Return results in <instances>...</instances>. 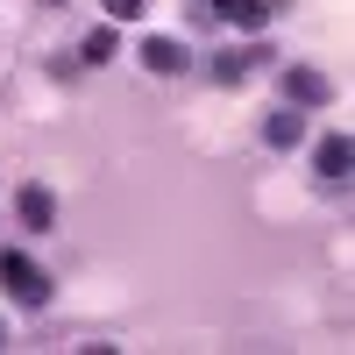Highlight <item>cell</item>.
<instances>
[{"label":"cell","mask_w":355,"mask_h":355,"mask_svg":"<svg viewBox=\"0 0 355 355\" xmlns=\"http://www.w3.org/2000/svg\"><path fill=\"white\" fill-rule=\"evenodd\" d=\"M50 284H57V277H50L28 249H0V291H8L21 313H43V306H50Z\"/></svg>","instance_id":"cell-1"},{"label":"cell","mask_w":355,"mask_h":355,"mask_svg":"<svg viewBox=\"0 0 355 355\" xmlns=\"http://www.w3.org/2000/svg\"><path fill=\"white\" fill-rule=\"evenodd\" d=\"M277 100L299 107V114H327L334 107V78L320 64H277Z\"/></svg>","instance_id":"cell-2"},{"label":"cell","mask_w":355,"mask_h":355,"mask_svg":"<svg viewBox=\"0 0 355 355\" xmlns=\"http://www.w3.org/2000/svg\"><path fill=\"white\" fill-rule=\"evenodd\" d=\"M15 227L36 234V242L57 234V192L43 185V178H21V185H15Z\"/></svg>","instance_id":"cell-3"},{"label":"cell","mask_w":355,"mask_h":355,"mask_svg":"<svg viewBox=\"0 0 355 355\" xmlns=\"http://www.w3.org/2000/svg\"><path fill=\"white\" fill-rule=\"evenodd\" d=\"M270 57H277V50L263 43V36H242V43H227V50L214 57V78H220V85H249L256 71H270Z\"/></svg>","instance_id":"cell-4"},{"label":"cell","mask_w":355,"mask_h":355,"mask_svg":"<svg viewBox=\"0 0 355 355\" xmlns=\"http://www.w3.org/2000/svg\"><path fill=\"white\" fill-rule=\"evenodd\" d=\"M206 8H214V15L234 28V36H263V28H270V21L291 8V0H206Z\"/></svg>","instance_id":"cell-5"},{"label":"cell","mask_w":355,"mask_h":355,"mask_svg":"<svg viewBox=\"0 0 355 355\" xmlns=\"http://www.w3.org/2000/svg\"><path fill=\"white\" fill-rule=\"evenodd\" d=\"M142 71H150V78H185L192 71V43L185 36H142Z\"/></svg>","instance_id":"cell-6"},{"label":"cell","mask_w":355,"mask_h":355,"mask_svg":"<svg viewBox=\"0 0 355 355\" xmlns=\"http://www.w3.org/2000/svg\"><path fill=\"white\" fill-rule=\"evenodd\" d=\"M348 171H355V142H348V128H327L313 142V178L320 185H348Z\"/></svg>","instance_id":"cell-7"},{"label":"cell","mask_w":355,"mask_h":355,"mask_svg":"<svg viewBox=\"0 0 355 355\" xmlns=\"http://www.w3.org/2000/svg\"><path fill=\"white\" fill-rule=\"evenodd\" d=\"M114 57H121V21H100L78 36V64H114Z\"/></svg>","instance_id":"cell-8"},{"label":"cell","mask_w":355,"mask_h":355,"mask_svg":"<svg viewBox=\"0 0 355 355\" xmlns=\"http://www.w3.org/2000/svg\"><path fill=\"white\" fill-rule=\"evenodd\" d=\"M263 142H270V150H299V142H306V114L277 100V114L263 121Z\"/></svg>","instance_id":"cell-9"},{"label":"cell","mask_w":355,"mask_h":355,"mask_svg":"<svg viewBox=\"0 0 355 355\" xmlns=\"http://www.w3.org/2000/svg\"><path fill=\"white\" fill-rule=\"evenodd\" d=\"M142 8L150 0H107V21H142Z\"/></svg>","instance_id":"cell-10"},{"label":"cell","mask_w":355,"mask_h":355,"mask_svg":"<svg viewBox=\"0 0 355 355\" xmlns=\"http://www.w3.org/2000/svg\"><path fill=\"white\" fill-rule=\"evenodd\" d=\"M0 348H8V320H0Z\"/></svg>","instance_id":"cell-11"},{"label":"cell","mask_w":355,"mask_h":355,"mask_svg":"<svg viewBox=\"0 0 355 355\" xmlns=\"http://www.w3.org/2000/svg\"><path fill=\"white\" fill-rule=\"evenodd\" d=\"M43 8H64V0H43Z\"/></svg>","instance_id":"cell-12"}]
</instances>
